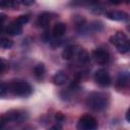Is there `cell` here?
Here are the masks:
<instances>
[{
  "label": "cell",
  "instance_id": "obj_26",
  "mask_svg": "<svg viewBox=\"0 0 130 130\" xmlns=\"http://www.w3.org/2000/svg\"><path fill=\"white\" fill-rule=\"evenodd\" d=\"M126 120L129 122V110L127 111V113H126Z\"/></svg>",
  "mask_w": 130,
  "mask_h": 130
},
{
  "label": "cell",
  "instance_id": "obj_4",
  "mask_svg": "<svg viewBox=\"0 0 130 130\" xmlns=\"http://www.w3.org/2000/svg\"><path fill=\"white\" fill-rule=\"evenodd\" d=\"M78 130H96L98 128V122L95 118H93L90 115H83L79 118L77 125Z\"/></svg>",
  "mask_w": 130,
  "mask_h": 130
},
{
  "label": "cell",
  "instance_id": "obj_6",
  "mask_svg": "<svg viewBox=\"0 0 130 130\" xmlns=\"http://www.w3.org/2000/svg\"><path fill=\"white\" fill-rule=\"evenodd\" d=\"M92 57H93L94 61L100 65L107 64L109 62V59H110V55H109L108 51L105 49H102V48L95 49L92 53Z\"/></svg>",
  "mask_w": 130,
  "mask_h": 130
},
{
  "label": "cell",
  "instance_id": "obj_27",
  "mask_svg": "<svg viewBox=\"0 0 130 130\" xmlns=\"http://www.w3.org/2000/svg\"><path fill=\"white\" fill-rule=\"evenodd\" d=\"M3 124H4V121H3V120H2L1 118H0V128H1L2 126H3Z\"/></svg>",
  "mask_w": 130,
  "mask_h": 130
},
{
  "label": "cell",
  "instance_id": "obj_24",
  "mask_svg": "<svg viewBox=\"0 0 130 130\" xmlns=\"http://www.w3.org/2000/svg\"><path fill=\"white\" fill-rule=\"evenodd\" d=\"M56 119L59 120V121H62V120L64 119V117H63V115H62L61 113H57V114H56Z\"/></svg>",
  "mask_w": 130,
  "mask_h": 130
},
{
  "label": "cell",
  "instance_id": "obj_3",
  "mask_svg": "<svg viewBox=\"0 0 130 130\" xmlns=\"http://www.w3.org/2000/svg\"><path fill=\"white\" fill-rule=\"evenodd\" d=\"M8 88L12 91V93L14 95H17V96H28L31 92H32V87L30 86V84L26 81H14L12 82Z\"/></svg>",
  "mask_w": 130,
  "mask_h": 130
},
{
  "label": "cell",
  "instance_id": "obj_13",
  "mask_svg": "<svg viewBox=\"0 0 130 130\" xmlns=\"http://www.w3.org/2000/svg\"><path fill=\"white\" fill-rule=\"evenodd\" d=\"M66 31V24L63 23V22H59V23H56L53 27V36L56 37V38H60L62 37Z\"/></svg>",
  "mask_w": 130,
  "mask_h": 130
},
{
  "label": "cell",
  "instance_id": "obj_12",
  "mask_svg": "<svg viewBox=\"0 0 130 130\" xmlns=\"http://www.w3.org/2000/svg\"><path fill=\"white\" fill-rule=\"evenodd\" d=\"M19 116H20V114H19L18 111L10 110V111H8L7 113H5V114L1 117V119L4 121V123H6V122H11V121L17 120V119L19 118Z\"/></svg>",
  "mask_w": 130,
  "mask_h": 130
},
{
  "label": "cell",
  "instance_id": "obj_19",
  "mask_svg": "<svg viewBox=\"0 0 130 130\" xmlns=\"http://www.w3.org/2000/svg\"><path fill=\"white\" fill-rule=\"evenodd\" d=\"M28 20H29V17H28L27 15H20V16L15 20V22L22 26L23 24L27 23V22H28Z\"/></svg>",
  "mask_w": 130,
  "mask_h": 130
},
{
  "label": "cell",
  "instance_id": "obj_28",
  "mask_svg": "<svg viewBox=\"0 0 130 130\" xmlns=\"http://www.w3.org/2000/svg\"><path fill=\"white\" fill-rule=\"evenodd\" d=\"M3 31V26H2V24H0V34Z\"/></svg>",
  "mask_w": 130,
  "mask_h": 130
},
{
  "label": "cell",
  "instance_id": "obj_16",
  "mask_svg": "<svg viewBox=\"0 0 130 130\" xmlns=\"http://www.w3.org/2000/svg\"><path fill=\"white\" fill-rule=\"evenodd\" d=\"M19 2L10 1V0H2L0 1V8H15Z\"/></svg>",
  "mask_w": 130,
  "mask_h": 130
},
{
  "label": "cell",
  "instance_id": "obj_7",
  "mask_svg": "<svg viewBox=\"0 0 130 130\" xmlns=\"http://www.w3.org/2000/svg\"><path fill=\"white\" fill-rule=\"evenodd\" d=\"M106 16L109 19L112 20H117V21H121V20H125L128 18V14L124 11H120V10H113V11H109L106 13Z\"/></svg>",
  "mask_w": 130,
  "mask_h": 130
},
{
  "label": "cell",
  "instance_id": "obj_11",
  "mask_svg": "<svg viewBox=\"0 0 130 130\" xmlns=\"http://www.w3.org/2000/svg\"><path fill=\"white\" fill-rule=\"evenodd\" d=\"M6 31L10 36H18L22 32V26L14 21L8 25V27L6 28Z\"/></svg>",
  "mask_w": 130,
  "mask_h": 130
},
{
  "label": "cell",
  "instance_id": "obj_10",
  "mask_svg": "<svg viewBox=\"0 0 130 130\" xmlns=\"http://www.w3.org/2000/svg\"><path fill=\"white\" fill-rule=\"evenodd\" d=\"M67 80H68V76L63 71H58L53 76V82L56 85H63V84H65L67 82Z\"/></svg>",
  "mask_w": 130,
  "mask_h": 130
},
{
  "label": "cell",
  "instance_id": "obj_2",
  "mask_svg": "<svg viewBox=\"0 0 130 130\" xmlns=\"http://www.w3.org/2000/svg\"><path fill=\"white\" fill-rule=\"evenodd\" d=\"M110 42L116 46L117 50L119 53L121 54H125L128 53L130 50V45H129V40L127 38V36L124 32L118 31L115 35H113L110 38Z\"/></svg>",
  "mask_w": 130,
  "mask_h": 130
},
{
  "label": "cell",
  "instance_id": "obj_8",
  "mask_svg": "<svg viewBox=\"0 0 130 130\" xmlns=\"http://www.w3.org/2000/svg\"><path fill=\"white\" fill-rule=\"evenodd\" d=\"M77 50H78V47L75 46V45H69V46L65 47V49L62 51V58L64 60L72 59L76 55Z\"/></svg>",
  "mask_w": 130,
  "mask_h": 130
},
{
  "label": "cell",
  "instance_id": "obj_22",
  "mask_svg": "<svg viewBox=\"0 0 130 130\" xmlns=\"http://www.w3.org/2000/svg\"><path fill=\"white\" fill-rule=\"evenodd\" d=\"M6 20V14L5 13H0V24H2Z\"/></svg>",
  "mask_w": 130,
  "mask_h": 130
},
{
  "label": "cell",
  "instance_id": "obj_25",
  "mask_svg": "<svg viewBox=\"0 0 130 130\" xmlns=\"http://www.w3.org/2000/svg\"><path fill=\"white\" fill-rule=\"evenodd\" d=\"M20 3H22V4H24V5H30V4L34 3V1H32V0H30V1H26V0H24V1H21Z\"/></svg>",
  "mask_w": 130,
  "mask_h": 130
},
{
  "label": "cell",
  "instance_id": "obj_15",
  "mask_svg": "<svg viewBox=\"0 0 130 130\" xmlns=\"http://www.w3.org/2000/svg\"><path fill=\"white\" fill-rule=\"evenodd\" d=\"M76 56H77L78 61H79L80 63H82V64H86V63H88V61H89V55H88V53H87L84 49H82V48L77 50Z\"/></svg>",
  "mask_w": 130,
  "mask_h": 130
},
{
  "label": "cell",
  "instance_id": "obj_1",
  "mask_svg": "<svg viewBox=\"0 0 130 130\" xmlns=\"http://www.w3.org/2000/svg\"><path fill=\"white\" fill-rule=\"evenodd\" d=\"M86 105L93 111H103L109 105V96L105 92L92 91L86 98Z\"/></svg>",
  "mask_w": 130,
  "mask_h": 130
},
{
  "label": "cell",
  "instance_id": "obj_17",
  "mask_svg": "<svg viewBox=\"0 0 130 130\" xmlns=\"http://www.w3.org/2000/svg\"><path fill=\"white\" fill-rule=\"evenodd\" d=\"M34 73H35V75L38 76V77L42 76V75L45 73V66H44V64H43V63L37 64V65L35 66V68H34Z\"/></svg>",
  "mask_w": 130,
  "mask_h": 130
},
{
  "label": "cell",
  "instance_id": "obj_23",
  "mask_svg": "<svg viewBox=\"0 0 130 130\" xmlns=\"http://www.w3.org/2000/svg\"><path fill=\"white\" fill-rule=\"evenodd\" d=\"M62 128H61V126L59 125V124H56V125H54V126H52L49 130H61Z\"/></svg>",
  "mask_w": 130,
  "mask_h": 130
},
{
  "label": "cell",
  "instance_id": "obj_21",
  "mask_svg": "<svg viewBox=\"0 0 130 130\" xmlns=\"http://www.w3.org/2000/svg\"><path fill=\"white\" fill-rule=\"evenodd\" d=\"M5 68H6V63H5V61L0 58V73L3 72Z\"/></svg>",
  "mask_w": 130,
  "mask_h": 130
},
{
  "label": "cell",
  "instance_id": "obj_18",
  "mask_svg": "<svg viewBox=\"0 0 130 130\" xmlns=\"http://www.w3.org/2000/svg\"><path fill=\"white\" fill-rule=\"evenodd\" d=\"M13 46V43L11 40L9 39H6V38H3L0 40V47L3 48V49H10L11 47Z\"/></svg>",
  "mask_w": 130,
  "mask_h": 130
},
{
  "label": "cell",
  "instance_id": "obj_9",
  "mask_svg": "<svg viewBox=\"0 0 130 130\" xmlns=\"http://www.w3.org/2000/svg\"><path fill=\"white\" fill-rule=\"evenodd\" d=\"M52 19V16L50 13L48 12H44V13H41L39 16H38V19H37V24L38 26L40 27H47L49 24H50V21Z\"/></svg>",
  "mask_w": 130,
  "mask_h": 130
},
{
  "label": "cell",
  "instance_id": "obj_20",
  "mask_svg": "<svg viewBox=\"0 0 130 130\" xmlns=\"http://www.w3.org/2000/svg\"><path fill=\"white\" fill-rule=\"evenodd\" d=\"M8 86L4 83H0V98H4L8 93Z\"/></svg>",
  "mask_w": 130,
  "mask_h": 130
},
{
  "label": "cell",
  "instance_id": "obj_14",
  "mask_svg": "<svg viewBox=\"0 0 130 130\" xmlns=\"http://www.w3.org/2000/svg\"><path fill=\"white\" fill-rule=\"evenodd\" d=\"M129 82V74L127 72H123L119 74V77L117 79V86L120 88H123L125 86H127Z\"/></svg>",
  "mask_w": 130,
  "mask_h": 130
},
{
  "label": "cell",
  "instance_id": "obj_5",
  "mask_svg": "<svg viewBox=\"0 0 130 130\" xmlns=\"http://www.w3.org/2000/svg\"><path fill=\"white\" fill-rule=\"evenodd\" d=\"M94 80L101 86H108L111 83V76L106 69H99L94 73Z\"/></svg>",
  "mask_w": 130,
  "mask_h": 130
}]
</instances>
